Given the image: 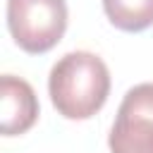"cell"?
Here are the masks:
<instances>
[{"instance_id": "cell-3", "label": "cell", "mask_w": 153, "mask_h": 153, "mask_svg": "<svg viewBox=\"0 0 153 153\" xmlns=\"http://www.w3.org/2000/svg\"><path fill=\"white\" fill-rule=\"evenodd\" d=\"M110 153H153V84H136L120 103L108 139Z\"/></svg>"}, {"instance_id": "cell-4", "label": "cell", "mask_w": 153, "mask_h": 153, "mask_svg": "<svg viewBox=\"0 0 153 153\" xmlns=\"http://www.w3.org/2000/svg\"><path fill=\"white\" fill-rule=\"evenodd\" d=\"M0 129L5 136L24 134L38 120V100L29 81L5 74L0 79Z\"/></svg>"}, {"instance_id": "cell-2", "label": "cell", "mask_w": 153, "mask_h": 153, "mask_svg": "<svg viewBox=\"0 0 153 153\" xmlns=\"http://www.w3.org/2000/svg\"><path fill=\"white\" fill-rule=\"evenodd\" d=\"M7 26L14 43L31 53H48L67 29L65 0H7Z\"/></svg>"}, {"instance_id": "cell-5", "label": "cell", "mask_w": 153, "mask_h": 153, "mask_svg": "<svg viewBox=\"0 0 153 153\" xmlns=\"http://www.w3.org/2000/svg\"><path fill=\"white\" fill-rule=\"evenodd\" d=\"M103 10L120 31H143L153 24V0H103Z\"/></svg>"}, {"instance_id": "cell-1", "label": "cell", "mask_w": 153, "mask_h": 153, "mask_svg": "<svg viewBox=\"0 0 153 153\" xmlns=\"http://www.w3.org/2000/svg\"><path fill=\"white\" fill-rule=\"evenodd\" d=\"M48 93L55 110L62 117L88 120L108 100L110 93L108 65L88 50L67 53L50 69Z\"/></svg>"}]
</instances>
